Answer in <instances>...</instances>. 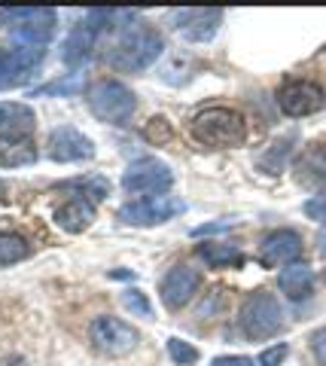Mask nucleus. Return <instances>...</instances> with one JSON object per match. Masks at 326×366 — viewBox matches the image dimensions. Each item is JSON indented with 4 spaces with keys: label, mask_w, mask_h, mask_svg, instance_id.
<instances>
[{
    "label": "nucleus",
    "mask_w": 326,
    "mask_h": 366,
    "mask_svg": "<svg viewBox=\"0 0 326 366\" xmlns=\"http://www.w3.org/2000/svg\"><path fill=\"white\" fill-rule=\"evenodd\" d=\"M317 247H320V254L326 257V226L320 229V235H317Z\"/></svg>",
    "instance_id": "obj_33"
},
{
    "label": "nucleus",
    "mask_w": 326,
    "mask_h": 366,
    "mask_svg": "<svg viewBox=\"0 0 326 366\" xmlns=\"http://www.w3.org/2000/svg\"><path fill=\"white\" fill-rule=\"evenodd\" d=\"M98 37H101V34L83 19L80 25H76L71 34H67V40H64V46H61V59H64V64H67V67H80L83 61L92 59V49H95Z\"/></svg>",
    "instance_id": "obj_16"
},
{
    "label": "nucleus",
    "mask_w": 326,
    "mask_h": 366,
    "mask_svg": "<svg viewBox=\"0 0 326 366\" xmlns=\"http://www.w3.org/2000/svg\"><path fill=\"white\" fill-rule=\"evenodd\" d=\"M311 351H314V360L326 366V327H320L317 333L311 336Z\"/></svg>",
    "instance_id": "obj_30"
},
{
    "label": "nucleus",
    "mask_w": 326,
    "mask_h": 366,
    "mask_svg": "<svg viewBox=\"0 0 326 366\" xmlns=\"http://www.w3.org/2000/svg\"><path fill=\"white\" fill-rule=\"evenodd\" d=\"M229 223H213V226H201V229H193V235H208V232H226Z\"/></svg>",
    "instance_id": "obj_32"
},
{
    "label": "nucleus",
    "mask_w": 326,
    "mask_h": 366,
    "mask_svg": "<svg viewBox=\"0 0 326 366\" xmlns=\"http://www.w3.org/2000/svg\"><path fill=\"white\" fill-rule=\"evenodd\" d=\"M162 49H165L162 34L150 25L134 21V25L122 28V37L113 46V55H110V64H113L116 71H126V74H141L159 59Z\"/></svg>",
    "instance_id": "obj_1"
},
{
    "label": "nucleus",
    "mask_w": 326,
    "mask_h": 366,
    "mask_svg": "<svg viewBox=\"0 0 326 366\" xmlns=\"http://www.w3.org/2000/svg\"><path fill=\"white\" fill-rule=\"evenodd\" d=\"M122 302H126L128 312L134 315H141V317H153V305L147 300V293H141V290H126L122 293Z\"/></svg>",
    "instance_id": "obj_26"
},
{
    "label": "nucleus",
    "mask_w": 326,
    "mask_h": 366,
    "mask_svg": "<svg viewBox=\"0 0 326 366\" xmlns=\"http://www.w3.org/2000/svg\"><path fill=\"white\" fill-rule=\"evenodd\" d=\"M174 183V174L162 159H138L122 174V189L126 192H147V196H165Z\"/></svg>",
    "instance_id": "obj_7"
},
{
    "label": "nucleus",
    "mask_w": 326,
    "mask_h": 366,
    "mask_svg": "<svg viewBox=\"0 0 326 366\" xmlns=\"http://www.w3.org/2000/svg\"><path fill=\"white\" fill-rule=\"evenodd\" d=\"M277 287L284 290L287 300L302 302L314 293V272L305 262H293V266H284V272L277 274Z\"/></svg>",
    "instance_id": "obj_17"
},
{
    "label": "nucleus",
    "mask_w": 326,
    "mask_h": 366,
    "mask_svg": "<svg viewBox=\"0 0 326 366\" xmlns=\"http://www.w3.org/2000/svg\"><path fill=\"white\" fill-rule=\"evenodd\" d=\"M143 134H147V141H150V144H168V141L174 137L171 125H168L162 117L150 119V122H147V129H143Z\"/></svg>",
    "instance_id": "obj_27"
},
{
    "label": "nucleus",
    "mask_w": 326,
    "mask_h": 366,
    "mask_svg": "<svg viewBox=\"0 0 326 366\" xmlns=\"http://www.w3.org/2000/svg\"><path fill=\"white\" fill-rule=\"evenodd\" d=\"M171 19H174V28L183 34L186 40L205 43L220 31L223 13L220 9H180V13H174Z\"/></svg>",
    "instance_id": "obj_14"
},
{
    "label": "nucleus",
    "mask_w": 326,
    "mask_h": 366,
    "mask_svg": "<svg viewBox=\"0 0 326 366\" xmlns=\"http://www.w3.org/2000/svg\"><path fill=\"white\" fill-rule=\"evenodd\" d=\"M186 204L174 199V196H147L141 202H131V204H122L119 208V220L128 223V226H159L171 217L183 214Z\"/></svg>",
    "instance_id": "obj_8"
},
{
    "label": "nucleus",
    "mask_w": 326,
    "mask_h": 366,
    "mask_svg": "<svg viewBox=\"0 0 326 366\" xmlns=\"http://www.w3.org/2000/svg\"><path fill=\"white\" fill-rule=\"evenodd\" d=\"M193 137L205 147H238L247 137V122L232 107H205L193 117Z\"/></svg>",
    "instance_id": "obj_2"
},
{
    "label": "nucleus",
    "mask_w": 326,
    "mask_h": 366,
    "mask_svg": "<svg viewBox=\"0 0 326 366\" xmlns=\"http://www.w3.org/2000/svg\"><path fill=\"white\" fill-rule=\"evenodd\" d=\"M88 339H92L95 351L104 354V357H126L138 348L141 333L119 317H95L92 327H88Z\"/></svg>",
    "instance_id": "obj_6"
},
{
    "label": "nucleus",
    "mask_w": 326,
    "mask_h": 366,
    "mask_svg": "<svg viewBox=\"0 0 326 366\" xmlns=\"http://www.w3.org/2000/svg\"><path fill=\"white\" fill-rule=\"evenodd\" d=\"M4 366H28V360L25 357H6Z\"/></svg>",
    "instance_id": "obj_34"
},
{
    "label": "nucleus",
    "mask_w": 326,
    "mask_h": 366,
    "mask_svg": "<svg viewBox=\"0 0 326 366\" xmlns=\"http://www.w3.org/2000/svg\"><path fill=\"white\" fill-rule=\"evenodd\" d=\"M210 366H253V360L244 357V354H226V357H217Z\"/></svg>",
    "instance_id": "obj_31"
},
{
    "label": "nucleus",
    "mask_w": 326,
    "mask_h": 366,
    "mask_svg": "<svg viewBox=\"0 0 326 366\" xmlns=\"http://www.w3.org/2000/svg\"><path fill=\"white\" fill-rule=\"evenodd\" d=\"M287 354H290V345H287V342H277V345L265 348L260 354V366H280L287 360Z\"/></svg>",
    "instance_id": "obj_28"
},
{
    "label": "nucleus",
    "mask_w": 326,
    "mask_h": 366,
    "mask_svg": "<svg viewBox=\"0 0 326 366\" xmlns=\"http://www.w3.org/2000/svg\"><path fill=\"white\" fill-rule=\"evenodd\" d=\"M0 21L13 31L16 46H46L55 34V9L46 6L0 9Z\"/></svg>",
    "instance_id": "obj_4"
},
{
    "label": "nucleus",
    "mask_w": 326,
    "mask_h": 366,
    "mask_svg": "<svg viewBox=\"0 0 326 366\" xmlns=\"http://www.w3.org/2000/svg\"><path fill=\"white\" fill-rule=\"evenodd\" d=\"M95 220V204L88 199H71L61 208H55V223L64 232H83V229Z\"/></svg>",
    "instance_id": "obj_18"
},
{
    "label": "nucleus",
    "mask_w": 326,
    "mask_h": 366,
    "mask_svg": "<svg viewBox=\"0 0 326 366\" xmlns=\"http://www.w3.org/2000/svg\"><path fill=\"white\" fill-rule=\"evenodd\" d=\"M296 174L302 183H311V187H323L326 183V147H314L305 156L299 159Z\"/></svg>",
    "instance_id": "obj_20"
},
{
    "label": "nucleus",
    "mask_w": 326,
    "mask_h": 366,
    "mask_svg": "<svg viewBox=\"0 0 326 366\" xmlns=\"http://www.w3.org/2000/svg\"><path fill=\"white\" fill-rule=\"evenodd\" d=\"M88 110H92L101 122L122 125L138 110V98H134V92L128 86H122L119 79H104V83L92 86V92H88Z\"/></svg>",
    "instance_id": "obj_5"
},
{
    "label": "nucleus",
    "mask_w": 326,
    "mask_h": 366,
    "mask_svg": "<svg viewBox=\"0 0 326 366\" xmlns=\"http://www.w3.org/2000/svg\"><path fill=\"white\" fill-rule=\"evenodd\" d=\"M302 257V235L293 229H275L260 244V262L263 266H293Z\"/></svg>",
    "instance_id": "obj_12"
},
{
    "label": "nucleus",
    "mask_w": 326,
    "mask_h": 366,
    "mask_svg": "<svg viewBox=\"0 0 326 366\" xmlns=\"http://www.w3.org/2000/svg\"><path fill=\"white\" fill-rule=\"evenodd\" d=\"M198 284H201V278L195 269H189V266L171 269L162 278V302L171 308V312H177V308H183L198 293Z\"/></svg>",
    "instance_id": "obj_15"
},
{
    "label": "nucleus",
    "mask_w": 326,
    "mask_h": 366,
    "mask_svg": "<svg viewBox=\"0 0 326 366\" xmlns=\"http://www.w3.org/2000/svg\"><path fill=\"white\" fill-rule=\"evenodd\" d=\"M305 211L311 220H320V223H326V196H314V199H308L305 202Z\"/></svg>",
    "instance_id": "obj_29"
},
{
    "label": "nucleus",
    "mask_w": 326,
    "mask_h": 366,
    "mask_svg": "<svg viewBox=\"0 0 326 366\" xmlns=\"http://www.w3.org/2000/svg\"><path fill=\"white\" fill-rule=\"evenodd\" d=\"M323 278H326V274H323Z\"/></svg>",
    "instance_id": "obj_36"
},
{
    "label": "nucleus",
    "mask_w": 326,
    "mask_h": 366,
    "mask_svg": "<svg viewBox=\"0 0 326 366\" xmlns=\"http://www.w3.org/2000/svg\"><path fill=\"white\" fill-rule=\"evenodd\" d=\"M83 89V76L80 74H67L64 79H55V83L37 89L34 95H76Z\"/></svg>",
    "instance_id": "obj_24"
},
{
    "label": "nucleus",
    "mask_w": 326,
    "mask_h": 366,
    "mask_svg": "<svg viewBox=\"0 0 326 366\" xmlns=\"http://www.w3.org/2000/svg\"><path fill=\"white\" fill-rule=\"evenodd\" d=\"M37 129V113L21 101H0V144L28 141Z\"/></svg>",
    "instance_id": "obj_13"
},
{
    "label": "nucleus",
    "mask_w": 326,
    "mask_h": 366,
    "mask_svg": "<svg viewBox=\"0 0 326 366\" xmlns=\"http://www.w3.org/2000/svg\"><path fill=\"white\" fill-rule=\"evenodd\" d=\"M238 327L247 339L263 342L280 333L284 327V312H280V302L275 300L268 290H256L244 300L241 315H238Z\"/></svg>",
    "instance_id": "obj_3"
},
{
    "label": "nucleus",
    "mask_w": 326,
    "mask_h": 366,
    "mask_svg": "<svg viewBox=\"0 0 326 366\" xmlns=\"http://www.w3.org/2000/svg\"><path fill=\"white\" fill-rule=\"evenodd\" d=\"M168 354H171V360H174L177 366H193V363L198 360V351L189 345V342L177 339V336L168 339Z\"/></svg>",
    "instance_id": "obj_25"
},
{
    "label": "nucleus",
    "mask_w": 326,
    "mask_h": 366,
    "mask_svg": "<svg viewBox=\"0 0 326 366\" xmlns=\"http://www.w3.org/2000/svg\"><path fill=\"white\" fill-rule=\"evenodd\" d=\"M293 141H296L293 134L280 137V141H275L272 147H268V150H265V156H260V168L265 171V174H280V171H284L287 156L293 153Z\"/></svg>",
    "instance_id": "obj_21"
},
{
    "label": "nucleus",
    "mask_w": 326,
    "mask_h": 366,
    "mask_svg": "<svg viewBox=\"0 0 326 366\" xmlns=\"http://www.w3.org/2000/svg\"><path fill=\"white\" fill-rule=\"evenodd\" d=\"M323 104H326L323 89L317 83H311V79H293V83H287L277 92V107L284 110L290 119L311 117V113L323 110Z\"/></svg>",
    "instance_id": "obj_9"
},
{
    "label": "nucleus",
    "mask_w": 326,
    "mask_h": 366,
    "mask_svg": "<svg viewBox=\"0 0 326 366\" xmlns=\"http://www.w3.org/2000/svg\"><path fill=\"white\" fill-rule=\"evenodd\" d=\"M31 254L28 242L16 232H0V269L4 266H13V262H21Z\"/></svg>",
    "instance_id": "obj_22"
},
{
    "label": "nucleus",
    "mask_w": 326,
    "mask_h": 366,
    "mask_svg": "<svg viewBox=\"0 0 326 366\" xmlns=\"http://www.w3.org/2000/svg\"><path fill=\"white\" fill-rule=\"evenodd\" d=\"M198 257L205 259L210 269H238V266H244V254L235 244L205 242V244H198Z\"/></svg>",
    "instance_id": "obj_19"
},
{
    "label": "nucleus",
    "mask_w": 326,
    "mask_h": 366,
    "mask_svg": "<svg viewBox=\"0 0 326 366\" xmlns=\"http://www.w3.org/2000/svg\"><path fill=\"white\" fill-rule=\"evenodd\" d=\"M37 159V150L31 147V141H19V144H0V165L16 168V165H31Z\"/></svg>",
    "instance_id": "obj_23"
},
{
    "label": "nucleus",
    "mask_w": 326,
    "mask_h": 366,
    "mask_svg": "<svg viewBox=\"0 0 326 366\" xmlns=\"http://www.w3.org/2000/svg\"><path fill=\"white\" fill-rule=\"evenodd\" d=\"M46 49L43 46H16V49H0V89L19 86L34 67L43 61Z\"/></svg>",
    "instance_id": "obj_11"
},
{
    "label": "nucleus",
    "mask_w": 326,
    "mask_h": 366,
    "mask_svg": "<svg viewBox=\"0 0 326 366\" xmlns=\"http://www.w3.org/2000/svg\"><path fill=\"white\" fill-rule=\"evenodd\" d=\"M0 196H4V183H0Z\"/></svg>",
    "instance_id": "obj_35"
},
{
    "label": "nucleus",
    "mask_w": 326,
    "mask_h": 366,
    "mask_svg": "<svg viewBox=\"0 0 326 366\" xmlns=\"http://www.w3.org/2000/svg\"><path fill=\"white\" fill-rule=\"evenodd\" d=\"M46 153L52 162H86L95 156V144L73 125H58L49 132Z\"/></svg>",
    "instance_id": "obj_10"
}]
</instances>
